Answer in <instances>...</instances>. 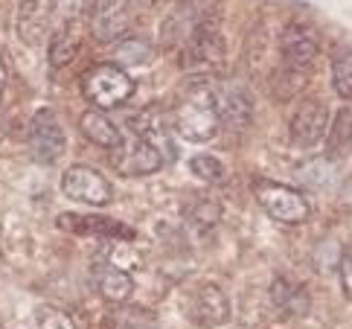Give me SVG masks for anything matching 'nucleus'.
<instances>
[{
	"instance_id": "14",
	"label": "nucleus",
	"mask_w": 352,
	"mask_h": 329,
	"mask_svg": "<svg viewBox=\"0 0 352 329\" xmlns=\"http://www.w3.org/2000/svg\"><path fill=\"white\" fill-rule=\"evenodd\" d=\"M56 224L61 227V231L76 233V236H117V239H125V242L134 239L131 227H125L120 222H111V219H102V216H76V213H65V216H58Z\"/></svg>"
},
{
	"instance_id": "5",
	"label": "nucleus",
	"mask_w": 352,
	"mask_h": 329,
	"mask_svg": "<svg viewBox=\"0 0 352 329\" xmlns=\"http://www.w3.org/2000/svg\"><path fill=\"white\" fill-rule=\"evenodd\" d=\"M224 61V35L212 18H201L186 38V65L195 70H216Z\"/></svg>"
},
{
	"instance_id": "27",
	"label": "nucleus",
	"mask_w": 352,
	"mask_h": 329,
	"mask_svg": "<svg viewBox=\"0 0 352 329\" xmlns=\"http://www.w3.org/2000/svg\"><path fill=\"white\" fill-rule=\"evenodd\" d=\"M87 3H91V0H56V12L65 23H73L87 9Z\"/></svg>"
},
{
	"instance_id": "8",
	"label": "nucleus",
	"mask_w": 352,
	"mask_h": 329,
	"mask_svg": "<svg viewBox=\"0 0 352 329\" xmlns=\"http://www.w3.org/2000/svg\"><path fill=\"white\" fill-rule=\"evenodd\" d=\"M131 23V0H91V32L96 41H117Z\"/></svg>"
},
{
	"instance_id": "22",
	"label": "nucleus",
	"mask_w": 352,
	"mask_h": 329,
	"mask_svg": "<svg viewBox=\"0 0 352 329\" xmlns=\"http://www.w3.org/2000/svg\"><path fill=\"white\" fill-rule=\"evenodd\" d=\"M117 61H122L125 67L129 65H146V61H152V44L146 41V38H125V41L114 50Z\"/></svg>"
},
{
	"instance_id": "18",
	"label": "nucleus",
	"mask_w": 352,
	"mask_h": 329,
	"mask_svg": "<svg viewBox=\"0 0 352 329\" xmlns=\"http://www.w3.org/2000/svg\"><path fill=\"white\" fill-rule=\"evenodd\" d=\"M306 79H309V70L306 67H292L288 70H276L274 73V82H271V91L276 99H292L294 94H300L306 87Z\"/></svg>"
},
{
	"instance_id": "16",
	"label": "nucleus",
	"mask_w": 352,
	"mask_h": 329,
	"mask_svg": "<svg viewBox=\"0 0 352 329\" xmlns=\"http://www.w3.org/2000/svg\"><path fill=\"white\" fill-rule=\"evenodd\" d=\"M79 131H82L94 146L108 149V151L122 143L120 129H117V125L111 123L99 108H91V111H85V114H82V117H79Z\"/></svg>"
},
{
	"instance_id": "26",
	"label": "nucleus",
	"mask_w": 352,
	"mask_h": 329,
	"mask_svg": "<svg viewBox=\"0 0 352 329\" xmlns=\"http://www.w3.org/2000/svg\"><path fill=\"white\" fill-rule=\"evenodd\" d=\"M271 297H274V303L280 309H294V303L297 306H303V292H300L294 283H288V280H276L271 286Z\"/></svg>"
},
{
	"instance_id": "29",
	"label": "nucleus",
	"mask_w": 352,
	"mask_h": 329,
	"mask_svg": "<svg viewBox=\"0 0 352 329\" xmlns=\"http://www.w3.org/2000/svg\"><path fill=\"white\" fill-rule=\"evenodd\" d=\"M6 91V65H3V56H0V99H3Z\"/></svg>"
},
{
	"instance_id": "3",
	"label": "nucleus",
	"mask_w": 352,
	"mask_h": 329,
	"mask_svg": "<svg viewBox=\"0 0 352 329\" xmlns=\"http://www.w3.org/2000/svg\"><path fill=\"white\" fill-rule=\"evenodd\" d=\"M256 193V201L271 219L283 222V224H300L309 219V201L303 193H297V189H288L285 184H276V181H256L254 187Z\"/></svg>"
},
{
	"instance_id": "21",
	"label": "nucleus",
	"mask_w": 352,
	"mask_h": 329,
	"mask_svg": "<svg viewBox=\"0 0 352 329\" xmlns=\"http://www.w3.org/2000/svg\"><path fill=\"white\" fill-rule=\"evenodd\" d=\"M297 178H300V184H306V187H326V184H332V178H335V167L326 158L309 160V163H303V167L297 169Z\"/></svg>"
},
{
	"instance_id": "11",
	"label": "nucleus",
	"mask_w": 352,
	"mask_h": 329,
	"mask_svg": "<svg viewBox=\"0 0 352 329\" xmlns=\"http://www.w3.org/2000/svg\"><path fill=\"white\" fill-rule=\"evenodd\" d=\"M329 108L320 99H306L303 105L294 111L292 117V137L300 146H314L323 140L326 129H329Z\"/></svg>"
},
{
	"instance_id": "4",
	"label": "nucleus",
	"mask_w": 352,
	"mask_h": 329,
	"mask_svg": "<svg viewBox=\"0 0 352 329\" xmlns=\"http://www.w3.org/2000/svg\"><path fill=\"white\" fill-rule=\"evenodd\" d=\"M108 163L125 178H137V175H152L163 167L160 149L148 140V137H137V140L120 143L108 151Z\"/></svg>"
},
{
	"instance_id": "2",
	"label": "nucleus",
	"mask_w": 352,
	"mask_h": 329,
	"mask_svg": "<svg viewBox=\"0 0 352 329\" xmlns=\"http://www.w3.org/2000/svg\"><path fill=\"white\" fill-rule=\"evenodd\" d=\"M85 99L99 111L129 103L134 94V79L120 65H94L82 79Z\"/></svg>"
},
{
	"instance_id": "7",
	"label": "nucleus",
	"mask_w": 352,
	"mask_h": 329,
	"mask_svg": "<svg viewBox=\"0 0 352 329\" xmlns=\"http://www.w3.org/2000/svg\"><path fill=\"white\" fill-rule=\"evenodd\" d=\"M212 96H216V114H219V125H228V129H245L250 123V114H254V105H250V96L245 91L242 82H219L212 85Z\"/></svg>"
},
{
	"instance_id": "24",
	"label": "nucleus",
	"mask_w": 352,
	"mask_h": 329,
	"mask_svg": "<svg viewBox=\"0 0 352 329\" xmlns=\"http://www.w3.org/2000/svg\"><path fill=\"white\" fill-rule=\"evenodd\" d=\"M190 169H192L195 178L207 181V184H219L224 178V163L219 158H212V155H195L190 160Z\"/></svg>"
},
{
	"instance_id": "13",
	"label": "nucleus",
	"mask_w": 352,
	"mask_h": 329,
	"mask_svg": "<svg viewBox=\"0 0 352 329\" xmlns=\"http://www.w3.org/2000/svg\"><path fill=\"white\" fill-rule=\"evenodd\" d=\"M192 318L201 326H219L230 318V300L216 283H204L195 288L192 297Z\"/></svg>"
},
{
	"instance_id": "25",
	"label": "nucleus",
	"mask_w": 352,
	"mask_h": 329,
	"mask_svg": "<svg viewBox=\"0 0 352 329\" xmlns=\"http://www.w3.org/2000/svg\"><path fill=\"white\" fill-rule=\"evenodd\" d=\"M35 329H76L73 318L67 312H61L56 306H38L35 312Z\"/></svg>"
},
{
	"instance_id": "20",
	"label": "nucleus",
	"mask_w": 352,
	"mask_h": 329,
	"mask_svg": "<svg viewBox=\"0 0 352 329\" xmlns=\"http://www.w3.org/2000/svg\"><path fill=\"white\" fill-rule=\"evenodd\" d=\"M148 326H152V315L134 306H117L102 323V329H148Z\"/></svg>"
},
{
	"instance_id": "10",
	"label": "nucleus",
	"mask_w": 352,
	"mask_h": 329,
	"mask_svg": "<svg viewBox=\"0 0 352 329\" xmlns=\"http://www.w3.org/2000/svg\"><path fill=\"white\" fill-rule=\"evenodd\" d=\"M56 0H21L18 9V38L27 47H38L47 41L53 27Z\"/></svg>"
},
{
	"instance_id": "17",
	"label": "nucleus",
	"mask_w": 352,
	"mask_h": 329,
	"mask_svg": "<svg viewBox=\"0 0 352 329\" xmlns=\"http://www.w3.org/2000/svg\"><path fill=\"white\" fill-rule=\"evenodd\" d=\"M82 50V35L76 30V23H61V27L50 38V50H47V61L53 70L67 67Z\"/></svg>"
},
{
	"instance_id": "12",
	"label": "nucleus",
	"mask_w": 352,
	"mask_h": 329,
	"mask_svg": "<svg viewBox=\"0 0 352 329\" xmlns=\"http://www.w3.org/2000/svg\"><path fill=\"white\" fill-rule=\"evenodd\" d=\"M280 47H283V59L292 67H309L320 50V38L306 23H288L280 38Z\"/></svg>"
},
{
	"instance_id": "30",
	"label": "nucleus",
	"mask_w": 352,
	"mask_h": 329,
	"mask_svg": "<svg viewBox=\"0 0 352 329\" xmlns=\"http://www.w3.org/2000/svg\"><path fill=\"white\" fill-rule=\"evenodd\" d=\"M137 3H140V6H155L157 0H137Z\"/></svg>"
},
{
	"instance_id": "28",
	"label": "nucleus",
	"mask_w": 352,
	"mask_h": 329,
	"mask_svg": "<svg viewBox=\"0 0 352 329\" xmlns=\"http://www.w3.org/2000/svg\"><path fill=\"white\" fill-rule=\"evenodd\" d=\"M338 271H341V286H344V295L352 300V248H346L341 259H338Z\"/></svg>"
},
{
	"instance_id": "23",
	"label": "nucleus",
	"mask_w": 352,
	"mask_h": 329,
	"mask_svg": "<svg viewBox=\"0 0 352 329\" xmlns=\"http://www.w3.org/2000/svg\"><path fill=\"white\" fill-rule=\"evenodd\" d=\"M332 87L338 91V96H344L352 103V53H344L335 59L332 65Z\"/></svg>"
},
{
	"instance_id": "9",
	"label": "nucleus",
	"mask_w": 352,
	"mask_h": 329,
	"mask_svg": "<svg viewBox=\"0 0 352 329\" xmlns=\"http://www.w3.org/2000/svg\"><path fill=\"white\" fill-rule=\"evenodd\" d=\"M30 151H32V160L41 163V167H50V163H56L65 155V131H61V125L50 111L35 114L32 131H30Z\"/></svg>"
},
{
	"instance_id": "6",
	"label": "nucleus",
	"mask_w": 352,
	"mask_h": 329,
	"mask_svg": "<svg viewBox=\"0 0 352 329\" xmlns=\"http://www.w3.org/2000/svg\"><path fill=\"white\" fill-rule=\"evenodd\" d=\"M61 189L65 195L73 201H82V204H94V207H105L114 198V189H111V181L102 172H96L91 167H70L61 178Z\"/></svg>"
},
{
	"instance_id": "19",
	"label": "nucleus",
	"mask_w": 352,
	"mask_h": 329,
	"mask_svg": "<svg viewBox=\"0 0 352 329\" xmlns=\"http://www.w3.org/2000/svg\"><path fill=\"white\" fill-rule=\"evenodd\" d=\"M352 149V108H341L335 114V125L329 131V155L341 158Z\"/></svg>"
},
{
	"instance_id": "15",
	"label": "nucleus",
	"mask_w": 352,
	"mask_h": 329,
	"mask_svg": "<svg viewBox=\"0 0 352 329\" xmlns=\"http://www.w3.org/2000/svg\"><path fill=\"white\" fill-rule=\"evenodd\" d=\"M94 283H96V292L102 295L108 303H125L134 295L131 274L117 268L114 262H105V259L94 265Z\"/></svg>"
},
{
	"instance_id": "1",
	"label": "nucleus",
	"mask_w": 352,
	"mask_h": 329,
	"mask_svg": "<svg viewBox=\"0 0 352 329\" xmlns=\"http://www.w3.org/2000/svg\"><path fill=\"white\" fill-rule=\"evenodd\" d=\"M175 129L181 137L192 143H207L219 131V114H216V96H212V82H195L190 85L178 105H175Z\"/></svg>"
}]
</instances>
